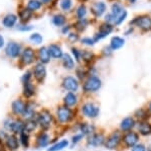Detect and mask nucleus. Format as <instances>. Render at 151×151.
Here are the masks:
<instances>
[{
  "label": "nucleus",
  "mask_w": 151,
  "mask_h": 151,
  "mask_svg": "<svg viewBox=\"0 0 151 151\" xmlns=\"http://www.w3.org/2000/svg\"><path fill=\"white\" fill-rule=\"evenodd\" d=\"M101 84H102V82H101V80L98 78V77L92 76V77H90V78H88L87 81L85 82L84 89L86 91H89V92L97 91L100 87H101Z\"/></svg>",
  "instance_id": "nucleus-1"
},
{
  "label": "nucleus",
  "mask_w": 151,
  "mask_h": 151,
  "mask_svg": "<svg viewBox=\"0 0 151 151\" xmlns=\"http://www.w3.org/2000/svg\"><path fill=\"white\" fill-rule=\"evenodd\" d=\"M52 121V117L47 111H43L38 114L37 123L40 124V127H42L43 129H47L50 127Z\"/></svg>",
  "instance_id": "nucleus-2"
},
{
  "label": "nucleus",
  "mask_w": 151,
  "mask_h": 151,
  "mask_svg": "<svg viewBox=\"0 0 151 151\" xmlns=\"http://www.w3.org/2000/svg\"><path fill=\"white\" fill-rule=\"evenodd\" d=\"M58 119L62 123H67L70 120H72V111L68 107H60L58 109Z\"/></svg>",
  "instance_id": "nucleus-3"
},
{
  "label": "nucleus",
  "mask_w": 151,
  "mask_h": 151,
  "mask_svg": "<svg viewBox=\"0 0 151 151\" xmlns=\"http://www.w3.org/2000/svg\"><path fill=\"white\" fill-rule=\"evenodd\" d=\"M134 23L137 24L141 30L144 31H150L151 30V18L148 15L139 16L136 19H134Z\"/></svg>",
  "instance_id": "nucleus-4"
},
{
  "label": "nucleus",
  "mask_w": 151,
  "mask_h": 151,
  "mask_svg": "<svg viewBox=\"0 0 151 151\" xmlns=\"http://www.w3.org/2000/svg\"><path fill=\"white\" fill-rule=\"evenodd\" d=\"M83 114L88 118H95L98 116L99 109L93 104H85L82 108Z\"/></svg>",
  "instance_id": "nucleus-5"
},
{
  "label": "nucleus",
  "mask_w": 151,
  "mask_h": 151,
  "mask_svg": "<svg viewBox=\"0 0 151 151\" xmlns=\"http://www.w3.org/2000/svg\"><path fill=\"white\" fill-rule=\"evenodd\" d=\"M63 86L65 87L67 90H69L70 92L72 91H76L79 87V83H78L77 79L74 78V77H65L63 81Z\"/></svg>",
  "instance_id": "nucleus-6"
},
{
  "label": "nucleus",
  "mask_w": 151,
  "mask_h": 151,
  "mask_svg": "<svg viewBox=\"0 0 151 151\" xmlns=\"http://www.w3.org/2000/svg\"><path fill=\"white\" fill-rule=\"evenodd\" d=\"M5 52H6L7 56H9V57L16 58L19 54H20V47H19L18 44L11 42L7 45Z\"/></svg>",
  "instance_id": "nucleus-7"
},
{
  "label": "nucleus",
  "mask_w": 151,
  "mask_h": 151,
  "mask_svg": "<svg viewBox=\"0 0 151 151\" xmlns=\"http://www.w3.org/2000/svg\"><path fill=\"white\" fill-rule=\"evenodd\" d=\"M21 61L24 64H31L35 61V52L32 49L26 48L23 50L22 55H21Z\"/></svg>",
  "instance_id": "nucleus-8"
},
{
  "label": "nucleus",
  "mask_w": 151,
  "mask_h": 151,
  "mask_svg": "<svg viewBox=\"0 0 151 151\" xmlns=\"http://www.w3.org/2000/svg\"><path fill=\"white\" fill-rule=\"evenodd\" d=\"M119 143H120V134L119 132H114L106 142V147L109 149H115Z\"/></svg>",
  "instance_id": "nucleus-9"
},
{
  "label": "nucleus",
  "mask_w": 151,
  "mask_h": 151,
  "mask_svg": "<svg viewBox=\"0 0 151 151\" xmlns=\"http://www.w3.org/2000/svg\"><path fill=\"white\" fill-rule=\"evenodd\" d=\"M25 107L26 104H24V103L22 101H13L12 103V112H13V114H15V115H24V112H25Z\"/></svg>",
  "instance_id": "nucleus-10"
},
{
  "label": "nucleus",
  "mask_w": 151,
  "mask_h": 151,
  "mask_svg": "<svg viewBox=\"0 0 151 151\" xmlns=\"http://www.w3.org/2000/svg\"><path fill=\"white\" fill-rule=\"evenodd\" d=\"M8 127L10 128V130H11L14 134H17V133L23 132L24 129H25V124H24L22 121L17 120V121L11 122V123L8 125Z\"/></svg>",
  "instance_id": "nucleus-11"
},
{
  "label": "nucleus",
  "mask_w": 151,
  "mask_h": 151,
  "mask_svg": "<svg viewBox=\"0 0 151 151\" xmlns=\"http://www.w3.org/2000/svg\"><path fill=\"white\" fill-rule=\"evenodd\" d=\"M45 75H47V70L45 67L43 66V64H37L35 67V76L38 81H42L45 78Z\"/></svg>",
  "instance_id": "nucleus-12"
},
{
  "label": "nucleus",
  "mask_w": 151,
  "mask_h": 151,
  "mask_svg": "<svg viewBox=\"0 0 151 151\" xmlns=\"http://www.w3.org/2000/svg\"><path fill=\"white\" fill-rule=\"evenodd\" d=\"M112 31V26L110 23H104L103 26H101V30H100V33L98 35L96 36V39H95V41H98L100 39H104L105 36L107 35H109Z\"/></svg>",
  "instance_id": "nucleus-13"
},
{
  "label": "nucleus",
  "mask_w": 151,
  "mask_h": 151,
  "mask_svg": "<svg viewBox=\"0 0 151 151\" xmlns=\"http://www.w3.org/2000/svg\"><path fill=\"white\" fill-rule=\"evenodd\" d=\"M138 137L137 134L135 133H129V134H126L125 137H124V142L127 146H135L136 143L138 142Z\"/></svg>",
  "instance_id": "nucleus-14"
},
{
  "label": "nucleus",
  "mask_w": 151,
  "mask_h": 151,
  "mask_svg": "<svg viewBox=\"0 0 151 151\" xmlns=\"http://www.w3.org/2000/svg\"><path fill=\"white\" fill-rule=\"evenodd\" d=\"M92 11L96 16H101L106 11V4L104 2H97L92 6Z\"/></svg>",
  "instance_id": "nucleus-15"
},
{
  "label": "nucleus",
  "mask_w": 151,
  "mask_h": 151,
  "mask_svg": "<svg viewBox=\"0 0 151 151\" xmlns=\"http://www.w3.org/2000/svg\"><path fill=\"white\" fill-rule=\"evenodd\" d=\"M38 57H40V60L41 61L42 64H45V63L50 62V52H48V49H47L45 47L40 48V51H38Z\"/></svg>",
  "instance_id": "nucleus-16"
},
{
  "label": "nucleus",
  "mask_w": 151,
  "mask_h": 151,
  "mask_svg": "<svg viewBox=\"0 0 151 151\" xmlns=\"http://www.w3.org/2000/svg\"><path fill=\"white\" fill-rule=\"evenodd\" d=\"M77 96H76L75 93L73 92H69L67 96H65L64 98V103H65V106L68 107V108H70V107H74L76 104H77Z\"/></svg>",
  "instance_id": "nucleus-17"
},
{
  "label": "nucleus",
  "mask_w": 151,
  "mask_h": 151,
  "mask_svg": "<svg viewBox=\"0 0 151 151\" xmlns=\"http://www.w3.org/2000/svg\"><path fill=\"white\" fill-rule=\"evenodd\" d=\"M134 125H135V122H134V120L132 118H130V117H128V118H125L122 122H121L120 127H121V130L129 131L134 127Z\"/></svg>",
  "instance_id": "nucleus-18"
},
{
  "label": "nucleus",
  "mask_w": 151,
  "mask_h": 151,
  "mask_svg": "<svg viewBox=\"0 0 151 151\" xmlns=\"http://www.w3.org/2000/svg\"><path fill=\"white\" fill-rule=\"evenodd\" d=\"M48 52H50V56H52V57H53V58H55V59L63 57V51H62V49H60L57 45L50 46V48H48Z\"/></svg>",
  "instance_id": "nucleus-19"
},
{
  "label": "nucleus",
  "mask_w": 151,
  "mask_h": 151,
  "mask_svg": "<svg viewBox=\"0 0 151 151\" xmlns=\"http://www.w3.org/2000/svg\"><path fill=\"white\" fill-rule=\"evenodd\" d=\"M6 146L9 148L10 150H16L19 146V142L17 140V138L15 137L14 135L9 136L6 140Z\"/></svg>",
  "instance_id": "nucleus-20"
},
{
  "label": "nucleus",
  "mask_w": 151,
  "mask_h": 151,
  "mask_svg": "<svg viewBox=\"0 0 151 151\" xmlns=\"http://www.w3.org/2000/svg\"><path fill=\"white\" fill-rule=\"evenodd\" d=\"M104 142V137L100 134H96V135H92L89 138V144L92 146H99L102 145Z\"/></svg>",
  "instance_id": "nucleus-21"
},
{
  "label": "nucleus",
  "mask_w": 151,
  "mask_h": 151,
  "mask_svg": "<svg viewBox=\"0 0 151 151\" xmlns=\"http://www.w3.org/2000/svg\"><path fill=\"white\" fill-rule=\"evenodd\" d=\"M63 65L67 69H73L75 66V62L69 54H63Z\"/></svg>",
  "instance_id": "nucleus-22"
},
{
  "label": "nucleus",
  "mask_w": 151,
  "mask_h": 151,
  "mask_svg": "<svg viewBox=\"0 0 151 151\" xmlns=\"http://www.w3.org/2000/svg\"><path fill=\"white\" fill-rule=\"evenodd\" d=\"M125 44V41L122 38H119V36H114L111 40V48L113 50H118V49L122 48Z\"/></svg>",
  "instance_id": "nucleus-23"
},
{
  "label": "nucleus",
  "mask_w": 151,
  "mask_h": 151,
  "mask_svg": "<svg viewBox=\"0 0 151 151\" xmlns=\"http://www.w3.org/2000/svg\"><path fill=\"white\" fill-rule=\"evenodd\" d=\"M16 23V16L14 14H8L3 18V26L6 28H12Z\"/></svg>",
  "instance_id": "nucleus-24"
},
{
  "label": "nucleus",
  "mask_w": 151,
  "mask_h": 151,
  "mask_svg": "<svg viewBox=\"0 0 151 151\" xmlns=\"http://www.w3.org/2000/svg\"><path fill=\"white\" fill-rule=\"evenodd\" d=\"M50 143V136L47 134H40L37 137V144L40 147H45Z\"/></svg>",
  "instance_id": "nucleus-25"
},
{
  "label": "nucleus",
  "mask_w": 151,
  "mask_h": 151,
  "mask_svg": "<svg viewBox=\"0 0 151 151\" xmlns=\"http://www.w3.org/2000/svg\"><path fill=\"white\" fill-rule=\"evenodd\" d=\"M139 132L142 134V135H149L151 134V125L148 123H145V122H143V123H140L139 125Z\"/></svg>",
  "instance_id": "nucleus-26"
},
{
  "label": "nucleus",
  "mask_w": 151,
  "mask_h": 151,
  "mask_svg": "<svg viewBox=\"0 0 151 151\" xmlns=\"http://www.w3.org/2000/svg\"><path fill=\"white\" fill-rule=\"evenodd\" d=\"M69 144L67 140H63V141H60V142L55 143V145L52 146V147L48 149V151H60V150H63L64 148H65Z\"/></svg>",
  "instance_id": "nucleus-27"
},
{
  "label": "nucleus",
  "mask_w": 151,
  "mask_h": 151,
  "mask_svg": "<svg viewBox=\"0 0 151 151\" xmlns=\"http://www.w3.org/2000/svg\"><path fill=\"white\" fill-rule=\"evenodd\" d=\"M19 18H20V20L22 21V23H26V21H28L31 18V10L28 8L23 9V10L19 13Z\"/></svg>",
  "instance_id": "nucleus-28"
},
{
  "label": "nucleus",
  "mask_w": 151,
  "mask_h": 151,
  "mask_svg": "<svg viewBox=\"0 0 151 151\" xmlns=\"http://www.w3.org/2000/svg\"><path fill=\"white\" fill-rule=\"evenodd\" d=\"M35 86L30 83L24 84V89H23V93L26 97H30L35 94Z\"/></svg>",
  "instance_id": "nucleus-29"
},
{
  "label": "nucleus",
  "mask_w": 151,
  "mask_h": 151,
  "mask_svg": "<svg viewBox=\"0 0 151 151\" xmlns=\"http://www.w3.org/2000/svg\"><path fill=\"white\" fill-rule=\"evenodd\" d=\"M123 11H124V8L120 3H114L113 6H112V14H114L116 18L118 15H120Z\"/></svg>",
  "instance_id": "nucleus-30"
},
{
  "label": "nucleus",
  "mask_w": 151,
  "mask_h": 151,
  "mask_svg": "<svg viewBox=\"0 0 151 151\" xmlns=\"http://www.w3.org/2000/svg\"><path fill=\"white\" fill-rule=\"evenodd\" d=\"M65 21V18L63 14H57V15L53 16L52 18V23L55 24V26H63Z\"/></svg>",
  "instance_id": "nucleus-31"
},
{
  "label": "nucleus",
  "mask_w": 151,
  "mask_h": 151,
  "mask_svg": "<svg viewBox=\"0 0 151 151\" xmlns=\"http://www.w3.org/2000/svg\"><path fill=\"white\" fill-rule=\"evenodd\" d=\"M33 112H35V106L32 104H28L25 107V112H24V115L27 119H30L33 115Z\"/></svg>",
  "instance_id": "nucleus-32"
},
{
  "label": "nucleus",
  "mask_w": 151,
  "mask_h": 151,
  "mask_svg": "<svg viewBox=\"0 0 151 151\" xmlns=\"http://www.w3.org/2000/svg\"><path fill=\"white\" fill-rule=\"evenodd\" d=\"M40 7V2L37 0H30L28 2V9L30 10H36Z\"/></svg>",
  "instance_id": "nucleus-33"
},
{
  "label": "nucleus",
  "mask_w": 151,
  "mask_h": 151,
  "mask_svg": "<svg viewBox=\"0 0 151 151\" xmlns=\"http://www.w3.org/2000/svg\"><path fill=\"white\" fill-rule=\"evenodd\" d=\"M20 141H21V144H22L24 147H27V146H28L29 137H28V135L25 132H21L20 133Z\"/></svg>",
  "instance_id": "nucleus-34"
},
{
  "label": "nucleus",
  "mask_w": 151,
  "mask_h": 151,
  "mask_svg": "<svg viewBox=\"0 0 151 151\" xmlns=\"http://www.w3.org/2000/svg\"><path fill=\"white\" fill-rule=\"evenodd\" d=\"M86 13H87V9H86V7H85V5H81V6L78 7V9H77V16L78 18H83L85 15H86Z\"/></svg>",
  "instance_id": "nucleus-35"
},
{
  "label": "nucleus",
  "mask_w": 151,
  "mask_h": 151,
  "mask_svg": "<svg viewBox=\"0 0 151 151\" xmlns=\"http://www.w3.org/2000/svg\"><path fill=\"white\" fill-rule=\"evenodd\" d=\"M29 40H30L31 42H33L35 44H40L41 42H42V36H41L40 34H33V35L30 36Z\"/></svg>",
  "instance_id": "nucleus-36"
},
{
  "label": "nucleus",
  "mask_w": 151,
  "mask_h": 151,
  "mask_svg": "<svg viewBox=\"0 0 151 151\" xmlns=\"http://www.w3.org/2000/svg\"><path fill=\"white\" fill-rule=\"evenodd\" d=\"M72 7V0H62L60 1V8L64 10H69Z\"/></svg>",
  "instance_id": "nucleus-37"
},
{
  "label": "nucleus",
  "mask_w": 151,
  "mask_h": 151,
  "mask_svg": "<svg viewBox=\"0 0 151 151\" xmlns=\"http://www.w3.org/2000/svg\"><path fill=\"white\" fill-rule=\"evenodd\" d=\"M81 130L84 134H92L94 132V127L88 125V124H85V125H83L81 127Z\"/></svg>",
  "instance_id": "nucleus-38"
},
{
  "label": "nucleus",
  "mask_w": 151,
  "mask_h": 151,
  "mask_svg": "<svg viewBox=\"0 0 151 151\" xmlns=\"http://www.w3.org/2000/svg\"><path fill=\"white\" fill-rule=\"evenodd\" d=\"M36 127V123L35 121H32V120H30V121H28L27 123L25 124V129L24 130H26V131H33L35 129Z\"/></svg>",
  "instance_id": "nucleus-39"
},
{
  "label": "nucleus",
  "mask_w": 151,
  "mask_h": 151,
  "mask_svg": "<svg viewBox=\"0 0 151 151\" xmlns=\"http://www.w3.org/2000/svg\"><path fill=\"white\" fill-rule=\"evenodd\" d=\"M126 16H127V11H125L124 10L122 13L120 14V15H118L116 18V21H115V23L116 24H121L123 23V20L126 18Z\"/></svg>",
  "instance_id": "nucleus-40"
},
{
  "label": "nucleus",
  "mask_w": 151,
  "mask_h": 151,
  "mask_svg": "<svg viewBox=\"0 0 151 151\" xmlns=\"http://www.w3.org/2000/svg\"><path fill=\"white\" fill-rule=\"evenodd\" d=\"M30 77H31V73L30 72H26L25 74L22 76V82H23V84H27L29 83V81H30Z\"/></svg>",
  "instance_id": "nucleus-41"
},
{
  "label": "nucleus",
  "mask_w": 151,
  "mask_h": 151,
  "mask_svg": "<svg viewBox=\"0 0 151 151\" xmlns=\"http://www.w3.org/2000/svg\"><path fill=\"white\" fill-rule=\"evenodd\" d=\"M86 26H87L86 20H80V21H78V23H77V28H79L80 31H84V28Z\"/></svg>",
  "instance_id": "nucleus-42"
},
{
  "label": "nucleus",
  "mask_w": 151,
  "mask_h": 151,
  "mask_svg": "<svg viewBox=\"0 0 151 151\" xmlns=\"http://www.w3.org/2000/svg\"><path fill=\"white\" fill-rule=\"evenodd\" d=\"M82 43L86 44V45H88V46H92L95 43V40H92L91 38H84L82 40Z\"/></svg>",
  "instance_id": "nucleus-43"
},
{
  "label": "nucleus",
  "mask_w": 151,
  "mask_h": 151,
  "mask_svg": "<svg viewBox=\"0 0 151 151\" xmlns=\"http://www.w3.org/2000/svg\"><path fill=\"white\" fill-rule=\"evenodd\" d=\"M106 21H107V23H113V21H116V16L111 13L108 14V15L106 16Z\"/></svg>",
  "instance_id": "nucleus-44"
},
{
  "label": "nucleus",
  "mask_w": 151,
  "mask_h": 151,
  "mask_svg": "<svg viewBox=\"0 0 151 151\" xmlns=\"http://www.w3.org/2000/svg\"><path fill=\"white\" fill-rule=\"evenodd\" d=\"M132 151H145V147L143 145H135L133 147V150Z\"/></svg>",
  "instance_id": "nucleus-45"
},
{
  "label": "nucleus",
  "mask_w": 151,
  "mask_h": 151,
  "mask_svg": "<svg viewBox=\"0 0 151 151\" xmlns=\"http://www.w3.org/2000/svg\"><path fill=\"white\" fill-rule=\"evenodd\" d=\"M83 56H84L85 60H90L91 58H93V54L92 53H85V54H83Z\"/></svg>",
  "instance_id": "nucleus-46"
},
{
  "label": "nucleus",
  "mask_w": 151,
  "mask_h": 151,
  "mask_svg": "<svg viewBox=\"0 0 151 151\" xmlns=\"http://www.w3.org/2000/svg\"><path fill=\"white\" fill-rule=\"evenodd\" d=\"M73 53H74V55L76 56V58H77V60H80V58H81V55H80V52L77 50V49H73Z\"/></svg>",
  "instance_id": "nucleus-47"
},
{
  "label": "nucleus",
  "mask_w": 151,
  "mask_h": 151,
  "mask_svg": "<svg viewBox=\"0 0 151 151\" xmlns=\"http://www.w3.org/2000/svg\"><path fill=\"white\" fill-rule=\"evenodd\" d=\"M18 28L20 31H29L31 28V26H19Z\"/></svg>",
  "instance_id": "nucleus-48"
},
{
  "label": "nucleus",
  "mask_w": 151,
  "mask_h": 151,
  "mask_svg": "<svg viewBox=\"0 0 151 151\" xmlns=\"http://www.w3.org/2000/svg\"><path fill=\"white\" fill-rule=\"evenodd\" d=\"M70 40L73 41V42L77 41V35H76V34H70Z\"/></svg>",
  "instance_id": "nucleus-49"
},
{
  "label": "nucleus",
  "mask_w": 151,
  "mask_h": 151,
  "mask_svg": "<svg viewBox=\"0 0 151 151\" xmlns=\"http://www.w3.org/2000/svg\"><path fill=\"white\" fill-rule=\"evenodd\" d=\"M82 139V135H80V136H76V137L73 138V140H74V143H76L77 141H80Z\"/></svg>",
  "instance_id": "nucleus-50"
},
{
  "label": "nucleus",
  "mask_w": 151,
  "mask_h": 151,
  "mask_svg": "<svg viewBox=\"0 0 151 151\" xmlns=\"http://www.w3.org/2000/svg\"><path fill=\"white\" fill-rule=\"evenodd\" d=\"M4 46V40H3V36L0 35V49Z\"/></svg>",
  "instance_id": "nucleus-51"
},
{
  "label": "nucleus",
  "mask_w": 151,
  "mask_h": 151,
  "mask_svg": "<svg viewBox=\"0 0 151 151\" xmlns=\"http://www.w3.org/2000/svg\"><path fill=\"white\" fill-rule=\"evenodd\" d=\"M50 0H41V2H43V3H47V2H50Z\"/></svg>",
  "instance_id": "nucleus-52"
},
{
  "label": "nucleus",
  "mask_w": 151,
  "mask_h": 151,
  "mask_svg": "<svg viewBox=\"0 0 151 151\" xmlns=\"http://www.w3.org/2000/svg\"><path fill=\"white\" fill-rule=\"evenodd\" d=\"M130 1H131V2H135L136 0H130Z\"/></svg>",
  "instance_id": "nucleus-53"
},
{
  "label": "nucleus",
  "mask_w": 151,
  "mask_h": 151,
  "mask_svg": "<svg viewBox=\"0 0 151 151\" xmlns=\"http://www.w3.org/2000/svg\"><path fill=\"white\" fill-rule=\"evenodd\" d=\"M149 108H150V109H151V103H150V104H149Z\"/></svg>",
  "instance_id": "nucleus-54"
},
{
  "label": "nucleus",
  "mask_w": 151,
  "mask_h": 151,
  "mask_svg": "<svg viewBox=\"0 0 151 151\" xmlns=\"http://www.w3.org/2000/svg\"><path fill=\"white\" fill-rule=\"evenodd\" d=\"M148 151H151V150H148Z\"/></svg>",
  "instance_id": "nucleus-55"
}]
</instances>
